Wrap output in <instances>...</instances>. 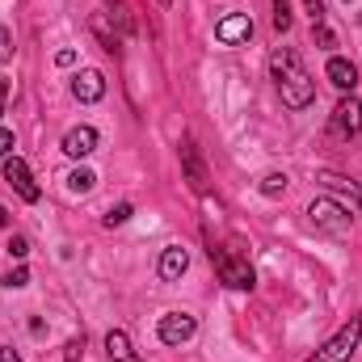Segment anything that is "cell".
Masks as SVG:
<instances>
[{
    "label": "cell",
    "mask_w": 362,
    "mask_h": 362,
    "mask_svg": "<svg viewBox=\"0 0 362 362\" xmlns=\"http://www.w3.org/2000/svg\"><path fill=\"white\" fill-rule=\"evenodd\" d=\"M270 72H274V85L282 93V101L291 110H308L316 101V81L308 76V68L299 64V55L291 47H278L270 55Z\"/></svg>",
    "instance_id": "cell-1"
},
{
    "label": "cell",
    "mask_w": 362,
    "mask_h": 362,
    "mask_svg": "<svg viewBox=\"0 0 362 362\" xmlns=\"http://www.w3.org/2000/svg\"><path fill=\"white\" fill-rule=\"evenodd\" d=\"M358 341H362V320L354 316L341 333H333V337H329V341H325L308 362H350V354L358 350Z\"/></svg>",
    "instance_id": "cell-2"
},
{
    "label": "cell",
    "mask_w": 362,
    "mask_h": 362,
    "mask_svg": "<svg viewBox=\"0 0 362 362\" xmlns=\"http://www.w3.org/2000/svg\"><path fill=\"white\" fill-rule=\"evenodd\" d=\"M308 219L320 228V232H329V236H350V211L346 206H337L333 198H316L312 206H308Z\"/></svg>",
    "instance_id": "cell-3"
},
{
    "label": "cell",
    "mask_w": 362,
    "mask_h": 362,
    "mask_svg": "<svg viewBox=\"0 0 362 362\" xmlns=\"http://www.w3.org/2000/svg\"><path fill=\"white\" fill-rule=\"evenodd\" d=\"M211 262H215V270H219V282H228L232 291H253L257 274H253V266H249V262L232 257L228 249H211Z\"/></svg>",
    "instance_id": "cell-4"
},
{
    "label": "cell",
    "mask_w": 362,
    "mask_h": 362,
    "mask_svg": "<svg viewBox=\"0 0 362 362\" xmlns=\"http://www.w3.org/2000/svg\"><path fill=\"white\" fill-rule=\"evenodd\" d=\"M156 333H160V341H165V346H185V341L198 333V320H194L189 312H169V316H160Z\"/></svg>",
    "instance_id": "cell-5"
},
{
    "label": "cell",
    "mask_w": 362,
    "mask_h": 362,
    "mask_svg": "<svg viewBox=\"0 0 362 362\" xmlns=\"http://www.w3.org/2000/svg\"><path fill=\"white\" fill-rule=\"evenodd\" d=\"M358 131H362V101L350 93V97H341L337 110H333V135L350 139V135H358Z\"/></svg>",
    "instance_id": "cell-6"
},
{
    "label": "cell",
    "mask_w": 362,
    "mask_h": 362,
    "mask_svg": "<svg viewBox=\"0 0 362 362\" xmlns=\"http://www.w3.org/2000/svg\"><path fill=\"white\" fill-rule=\"evenodd\" d=\"M4 181H8V185H13L25 202H38V194H42V189L34 185V177H30V165H25L21 156H8V160H4Z\"/></svg>",
    "instance_id": "cell-7"
},
{
    "label": "cell",
    "mask_w": 362,
    "mask_h": 362,
    "mask_svg": "<svg viewBox=\"0 0 362 362\" xmlns=\"http://www.w3.org/2000/svg\"><path fill=\"white\" fill-rule=\"evenodd\" d=\"M215 38L228 42V47L249 42V38H253V21H249V13H232V17H223V21L215 25Z\"/></svg>",
    "instance_id": "cell-8"
},
{
    "label": "cell",
    "mask_w": 362,
    "mask_h": 362,
    "mask_svg": "<svg viewBox=\"0 0 362 362\" xmlns=\"http://www.w3.org/2000/svg\"><path fill=\"white\" fill-rule=\"evenodd\" d=\"M181 169H185V181H189L194 194H206V181L211 177H206V165H202V156H198V148L189 139L181 144Z\"/></svg>",
    "instance_id": "cell-9"
},
{
    "label": "cell",
    "mask_w": 362,
    "mask_h": 362,
    "mask_svg": "<svg viewBox=\"0 0 362 362\" xmlns=\"http://www.w3.org/2000/svg\"><path fill=\"white\" fill-rule=\"evenodd\" d=\"M72 97H76V101H101V97H105V76H101L97 68L76 72V76H72Z\"/></svg>",
    "instance_id": "cell-10"
},
{
    "label": "cell",
    "mask_w": 362,
    "mask_h": 362,
    "mask_svg": "<svg viewBox=\"0 0 362 362\" xmlns=\"http://www.w3.org/2000/svg\"><path fill=\"white\" fill-rule=\"evenodd\" d=\"M64 152L72 156V160H85L97 152V131L93 127H72L68 135H64Z\"/></svg>",
    "instance_id": "cell-11"
},
{
    "label": "cell",
    "mask_w": 362,
    "mask_h": 362,
    "mask_svg": "<svg viewBox=\"0 0 362 362\" xmlns=\"http://www.w3.org/2000/svg\"><path fill=\"white\" fill-rule=\"evenodd\" d=\"M329 81H333L341 93H354V85H358V68H354L350 59L333 55V59H329Z\"/></svg>",
    "instance_id": "cell-12"
},
{
    "label": "cell",
    "mask_w": 362,
    "mask_h": 362,
    "mask_svg": "<svg viewBox=\"0 0 362 362\" xmlns=\"http://www.w3.org/2000/svg\"><path fill=\"white\" fill-rule=\"evenodd\" d=\"M185 270H189V253H185L181 245H173V249H165V253H160V278L177 282Z\"/></svg>",
    "instance_id": "cell-13"
},
{
    "label": "cell",
    "mask_w": 362,
    "mask_h": 362,
    "mask_svg": "<svg viewBox=\"0 0 362 362\" xmlns=\"http://www.w3.org/2000/svg\"><path fill=\"white\" fill-rule=\"evenodd\" d=\"M105 350H110V358H114V362H144V358H135V350H131V337H127L122 329H114V333L105 337Z\"/></svg>",
    "instance_id": "cell-14"
},
{
    "label": "cell",
    "mask_w": 362,
    "mask_h": 362,
    "mask_svg": "<svg viewBox=\"0 0 362 362\" xmlns=\"http://www.w3.org/2000/svg\"><path fill=\"white\" fill-rule=\"evenodd\" d=\"M68 185H72L76 194H89L93 185H97V173H93V169H72V177H68Z\"/></svg>",
    "instance_id": "cell-15"
},
{
    "label": "cell",
    "mask_w": 362,
    "mask_h": 362,
    "mask_svg": "<svg viewBox=\"0 0 362 362\" xmlns=\"http://www.w3.org/2000/svg\"><path fill=\"white\" fill-rule=\"evenodd\" d=\"M262 194L266 198H282L286 194V173H266L262 177Z\"/></svg>",
    "instance_id": "cell-16"
},
{
    "label": "cell",
    "mask_w": 362,
    "mask_h": 362,
    "mask_svg": "<svg viewBox=\"0 0 362 362\" xmlns=\"http://www.w3.org/2000/svg\"><path fill=\"white\" fill-rule=\"evenodd\" d=\"M274 30H278V34L291 30V4H286V0H274Z\"/></svg>",
    "instance_id": "cell-17"
},
{
    "label": "cell",
    "mask_w": 362,
    "mask_h": 362,
    "mask_svg": "<svg viewBox=\"0 0 362 362\" xmlns=\"http://www.w3.org/2000/svg\"><path fill=\"white\" fill-rule=\"evenodd\" d=\"M127 219H131V202H118V206H110L105 228H118V223H127Z\"/></svg>",
    "instance_id": "cell-18"
},
{
    "label": "cell",
    "mask_w": 362,
    "mask_h": 362,
    "mask_svg": "<svg viewBox=\"0 0 362 362\" xmlns=\"http://www.w3.org/2000/svg\"><path fill=\"white\" fill-rule=\"evenodd\" d=\"M64 362H85V337H72V341H68Z\"/></svg>",
    "instance_id": "cell-19"
},
{
    "label": "cell",
    "mask_w": 362,
    "mask_h": 362,
    "mask_svg": "<svg viewBox=\"0 0 362 362\" xmlns=\"http://www.w3.org/2000/svg\"><path fill=\"white\" fill-rule=\"evenodd\" d=\"M13 59V34H8V25H0V64H8Z\"/></svg>",
    "instance_id": "cell-20"
},
{
    "label": "cell",
    "mask_w": 362,
    "mask_h": 362,
    "mask_svg": "<svg viewBox=\"0 0 362 362\" xmlns=\"http://www.w3.org/2000/svg\"><path fill=\"white\" fill-rule=\"evenodd\" d=\"M312 34H316V42H320V47H337V38H333V30H329L325 21H320V25H312Z\"/></svg>",
    "instance_id": "cell-21"
},
{
    "label": "cell",
    "mask_w": 362,
    "mask_h": 362,
    "mask_svg": "<svg viewBox=\"0 0 362 362\" xmlns=\"http://www.w3.org/2000/svg\"><path fill=\"white\" fill-rule=\"evenodd\" d=\"M25 253H30V240H25V236H13V240H8V257H17V262H21Z\"/></svg>",
    "instance_id": "cell-22"
},
{
    "label": "cell",
    "mask_w": 362,
    "mask_h": 362,
    "mask_svg": "<svg viewBox=\"0 0 362 362\" xmlns=\"http://www.w3.org/2000/svg\"><path fill=\"white\" fill-rule=\"evenodd\" d=\"M308 4V17H312V25H320L325 21V0H303Z\"/></svg>",
    "instance_id": "cell-23"
},
{
    "label": "cell",
    "mask_w": 362,
    "mask_h": 362,
    "mask_svg": "<svg viewBox=\"0 0 362 362\" xmlns=\"http://www.w3.org/2000/svg\"><path fill=\"white\" fill-rule=\"evenodd\" d=\"M25 282H30V274L21 270V266H17V270H13L8 278H4V286H25Z\"/></svg>",
    "instance_id": "cell-24"
},
{
    "label": "cell",
    "mask_w": 362,
    "mask_h": 362,
    "mask_svg": "<svg viewBox=\"0 0 362 362\" xmlns=\"http://www.w3.org/2000/svg\"><path fill=\"white\" fill-rule=\"evenodd\" d=\"M55 64H59V68H72V64H76V51H68V47L55 51Z\"/></svg>",
    "instance_id": "cell-25"
},
{
    "label": "cell",
    "mask_w": 362,
    "mask_h": 362,
    "mask_svg": "<svg viewBox=\"0 0 362 362\" xmlns=\"http://www.w3.org/2000/svg\"><path fill=\"white\" fill-rule=\"evenodd\" d=\"M8 152H13V131L0 127V156H8Z\"/></svg>",
    "instance_id": "cell-26"
},
{
    "label": "cell",
    "mask_w": 362,
    "mask_h": 362,
    "mask_svg": "<svg viewBox=\"0 0 362 362\" xmlns=\"http://www.w3.org/2000/svg\"><path fill=\"white\" fill-rule=\"evenodd\" d=\"M8 93H13V85H8V81H0V114H4V105H8Z\"/></svg>",
    "instance_id": "cell-27"
},
{
    "label": "cell",
    "mask_w": 362,
    "mask_h": 362,
    "mask_svg": "<svg viewBox=\"0 0 362 362\" xmlns=\"http://www.w3.org/2000/svg\"><path fill=\"white\" fill-rule=\"evenodd\" d=\"M0 362H21V358H17L13 350H0Z\"/></svg>",
    "instance_id": "cell-28"
},
{
    "label": "cell",
    "mask_w": 362,
    "mask_h": 362,
    "mask_svg": "<svg viewBox=\"0 0 362 362\" xmlns=\"http://www.w3.org/2000/svg\"><path fill=\"white\" fill-rule=\"evenodd\" d=\"M350 198L358 202V211H362V185H354V189H350Z\"/></svg>",
    "instance_id": "cell-29"
},
{
    "label": "cell",
    "mask_w": 362,
    "mask_h": 362,
    "mask_svg": "<svg viewBox=\"0 0 362 362\" xmlns=\"http://www.w3.org/2000/svg\"><path fill=\"white\" fill-rule=\"evenodd\" d=\"M0 228H8V211L4 206H0Z\"/></svg>",
    "instance_id": "cell-30"
},
{
    "label": "cell",
    "mask_w": 362,
    "mask_h": 362,
    "mask_svg": "<svg viewBox=\"0 0 362 362\" xmlns=\"http://www.w3.org/2000/svg\"><path fill=\"white\" fill-rule=\"evenodd\" d=\"M156 4H173V0H156Z\"/></svg>",
    "instance_id": "cell-31"
},
{
    "label": "cell",
    "mask_w": 362,
    "mask_h": 362,
    "mask_svg": "<svg viewBox=\"0 0 362 362\" xmlns=\"http://www.w3.org/2000/svg\"><path fill=\"white\" fill-rule=\"evenodd\" d=\"M346 4H354V0H346Z\"/></svg>",
    "instance_id": "cell-32"
}]
</instances>
